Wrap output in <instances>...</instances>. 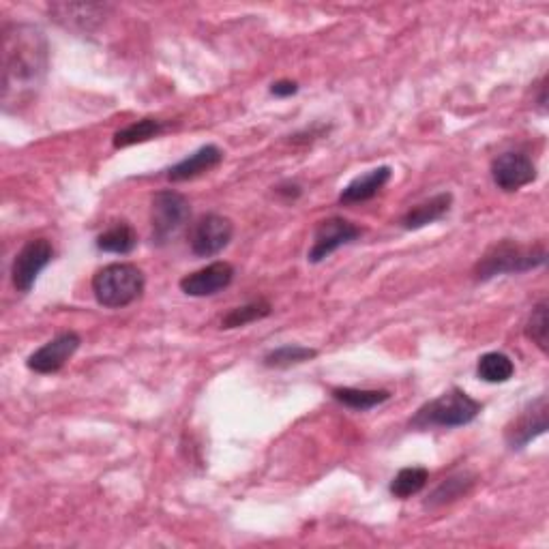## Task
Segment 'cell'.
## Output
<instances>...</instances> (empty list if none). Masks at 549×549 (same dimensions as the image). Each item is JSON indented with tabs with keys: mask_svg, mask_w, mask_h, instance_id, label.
Returning a JSON list of instances; mask_svg holds the SVG:
<instances>
[{
	"mask_svg": "<svg viewBox=\"0 0 549 549\" xmlns=\"http://www.w3.org/2000/svg\"><path fill=\"white\" fill-rule=\"evenodd\" d=\"M547 262V249L543 243L522 245L511 239H504L489 247L481 260L474 266V277L479 281L494 279L498 275H519L532 269H539Z\"/></svg>",
	"mask_w": 549,
	"mask_h": 549,
	"instance_id": "obj_2",
	"label": "cell"
},
{
	"mask_svg": "<svg viewBox=\"0 0 549 549\" xmlns=\"http://www.w3.org/2000/svg\"><path fill=\"white\" fill-rule=\"evenodd\" d=\"M82 344V337L73 331H65L61 335H56L50 339L48 344H43L39 350H35L31 356H28V369L41 376H50L61 372V369L69 363L73 354L78 352Z\"/></svg>",
	"mask_w": 549,
	"mask_h": 549,
	"instance_id": "obj_10",
	"label": "cell"
},
{
	"mask_svg": "<svg viewBox=\"0 0 549 549\" xmlns=\"http://www.w3.org/2000/svg\"><path fill=\"white\" fill-rule=\"evenodd\" d=\"M492 178L498 189L517 191L537 178V166L524 153H502L492 163Z\"/></svg>",
	"mask_w": 549,
	"mask_h": 549,
	"instance_id": "obj_12",
	"label": "cell"
},
{
	"mask_svg": "<svg viewBox=\"0 0 549 549\" xmlns=\"http://www.w3.org/2000/svg\"><path fill=\"white\" fill-rule=\"evenodd\" d=\"M361 236V228L344 217H329L318 221L314 232V245H311L307 260L311 264H320L329 258L339 247L350 245Z\"/></svg>",
	"mask_w": 549,
	"mask_h": 549,
	"instance_id": "obj_9",
	"label": "cell"
},
{
	"mask_svg": "<svg viewBox=\"0 0 549 549\" xmlns=\"http://www.w3.org/2000/svg\"><path fill=\"white\" fill-rule=\"evenodd\" d=\"M234 279V266L230 262H213L204 269L189 273L181 279V290L187 296H196V299H204V296H213L221 290H226Z\"/></svg>",
	"mask_w": 549,
	"mask_h": 549,
	"instance_id": "obj_13",
	"label": "cell"
},
{
	"mask_svg": "<svg viewBox=\"0 0 549 549\" xmlns=\"http://www.w3.org/2000/svg\"><path fill=\"white\" fill-rule=\"evenodd\" d=\"M271 311H273L271 303L264 301V299L251 301L243 307H234L224 316V320H221V329H241V326H247L251 322L269 318Z\"/></svg>",
	"mask_w": 549,
	"mask_h": 549,
	"instance_id": "obj_24",
	"label": "cell"
},
{
	"mask_svg": "<svg viewBox=\"0 0 549 549\" xmlns=\"http://www.w3.org/2000/svg\"><path fill=\"white\" fill-rule=\"evenodd\" d=\"M474 483H477V477H474V474H470V472H466V470L451 474V477L444 479L434 489L432 496H429V500L425 502V507L427 509H436V507H442V504H449L457 498H462L470 492Z\"/></svg>",
	"mask_w": 549,
	"mask_h": 549,
	"instance_id": "obj_18",
	"label": "cell"
},
{
	"mask_svg": "<svg viewBox=\"0 0 549 549\" xmlns=\"http://www.w3.org/2000/svg\"><path fill=\"white\" fill-rule=\"evenodd\" d=\"M393 170L389 166H380L376 170H369L363 176H356L354 181H350L344 191H341L339 202L341 204H361L376 198L382 187L391 181Z\"/></svg>",
	"mask_w": 549,
	"mask_h": 549,
	"instance_id": "obj_15",
	"label": "cell"
},
{
	"mask_svg": "<svg viewBox=\"0 0 549 549\" xmlns=\"http://www.w3.org/2000/svg\"><path fill=\"white\" fill-rule=\"evenodd\" d=\"M526 337L532 339L543 352L549 348V320H547V301H541L532 309L526 324Z\"/></svg>",
	"mask_w": 549,
	"mask_h": 549,
	"instance_id": "obj_25",
	"label": "cell"
},
{
	"mask_svg": "<svg viewBox=\"0 0 549 549\" xmlns=\"http://www.w3.org/2000/svg\"><path fill=\"white\" fill-rule=\"evenodd\" d=\"M54 258V247L48 239H33L28 241L18 254L16 260L11 264V281L13 288L18 292L26 294L31 292L37 277L41 271L52 262Z\"/></svg>",
	"mask_w": 549,
	"mask_h": 549,
	"instance_id": "obj_7",
	"label": "cell"
},
{
	"mask_svg": "<svg viewBox=\"0 0 549 549\" xmlns=\"http://www.w3.org/2000/svg\"><path fill=\"white\" fill-rule=\"evenodd\" d=\"M97 247L108 254L127 256L138 247V232L127 221H116L114 226L97 236Z\"/></svg>",
	"mask_w": 549,
	"mask_h": 549,
	"instance_id": "obj_17",
	"label": "cell"
},
{
	"mask_svg": "<svg viewBox=\"0 0 549 549\" xmlns=\"http://www.w3.org/2000/svg\"><path fill=\"white\" fill-rule=\"evenodd\" d=\"M453 206V196L449 191H444V194H438L434 198H429L421 204L410 209L404 217H402V226L406 230H421L429 224H436L444 215H449Z\"/></svg>",
	"mask_w": 549,
	"mask_h": 549,
	"instance_id": "obj_16",
	"label": "cell"
},
{
	"mask_svg": "<svg viewBox=\"0 0 549 549\" xmlns=\"http://www.w3.org/2000/svg\"><path fill=\"white\" fill-rule=\"evenodd\" d=\"M110 7L95 3H54L50 5V18L67 31L93 33L106 20Z\"/></svg>",
	"mask_w": 549,
	"mask_h": 549,
	"instance_id": "obj_11",
	"label": "cell"
},
{
	"mask_svg": "<svg viewBox=\"0 0 549 549\" xmlns=\"http://www.w3.org/2000/svg\"><path fill=\"white\" fill-rule=\"evenodd\" d=\"M513 374H515V365L504 352H487L479 359L477 376L483 382H489V384L509 382Z\"/></svg>",
	"mask_w": 549,
	"mask_h": 549,
	"instance_id": "obj_21",
	"label": "cell"
},
{
	"mask_svg": "<svg viewBox=\"0 0 549 549\" xmlns=\"http://www.w3.org/2000/svg\"><path fill=\"white\" fill-rule=\"evenodd\" d=\"M166 131V123L159 121V118H142V121H136L127 125L125 129L114 133V148H127L133 144H142L153 140L161 133Z\"/></svg>",
	"mask_w": 549,
	"mask_h": 549,
	"instance_id": "obj_20",
	"label": "cell"
},
{
	"mask_svg": "<svg viewBox=\"0 0 549 549\" xmlns=\"http://www.w3.org/2000/svg\"><path fill=\"white\" fill-rule=\"evenodd\" d=\"M331 395L335 402L344 404L346 408H352L356 412H367L391 399L389 391H369V389H352V387H337L331 391Z\"/></svg>",
	"mask_w": 549,
	"mask_h": 549,
	"instance_id": "obj_19",
	"label": "cell"
},
{
	"mask_svg": "<svg viewBox=\"0 0 549 549\" xmlns=\"http://www.w3.org/2000/svg\"><path fill=\"white\" fill-rule=\"evenodd\" d=\"M146 279L136 264L114 262L103 266L93 277V294L99 305L123 309L144 294Z\"/></svg>",
	"mask_w": 549,
	"mask_h": 549,
	"instance_id": "obj_4",
	"label": "cell"
},
{
	"mask_svg": "<svg viewBox=\"0 0 549 549\" xmlns=\"http://www.w3.org/2000/svg\"><path fill=\"white\" fill-rule=\"evenodd\" d=\"M427 481H429V472L425 468L410 466V468H402L395 474L389 489L395 498L408 500L412 496H417L419 492H423Z\"/></svg>",
	"mask_w": 549,
	"mask_h": 549,
	"instance_id": "obj_22",
	"label": "cell"
},
{
	"mask_svg": "<svg viewBox=\"0 0 549 549\" xmlns=\"http://www.w3.org/2000/svg\"><path fill=\"white\" fill-rule=\"evenodd\" d=\"M547 395H541L537 399H532L524 406V410H519L517 417L504 429V440H507L509 449L519 451L528 447V444L539 438L547 432Z\"/></svg>",
	"mask_w": 549,
	"mask_h": 549,
	"instance_id": "obj_8",
	"label": "cell"
},
{
	"mask_svg": "<svg viewBox=\"0 0 549 549\" xmlns=\"http://www.w3.org/2000/svg\"><path fill=\"white\" fill-rule=\"evenodd\" d=\"M318 356V350L314 348H305V346H296V344H286L279 346L271 352L264 354L262 363L271 369H286L292 365H301L305 361H311Z\"/></svg>",
	"mask_w": 549,
	"mask_h": 549,
	"instance_id": "obj_23",
	"label": "cell"
},
{
	"mask_svg": "<svg viewBox=\"0 0 549 549\" xmlns=\"http://www.w3.org/2000/svg\"><path fill=\"white\" fill-rule=\"evenodd\" d=\"M221 161H224V151L215 144H206L198 148L196 153L185 157L183 161L174 163L166 176L172 183H185V181H191V178H198L206 172L215 170Z\"/></svg>",
	"mask_w": 549,
	"mask_h": 549,
	"instance_id": "obj_14",
	"label": "cell"
},
{
	"mask_svg": "<svg viewBox=\"0 0 549 549\" xmlns=\"http://www.w3.org/2000/svg\"><path fill=\"white\" fill-rule=\"evenodd\" d=\"M296 93H299V84H296L294 80H279V82H275V84L271 86V95L281 97V99H284V97H292V95H296Z\"/></svg>",
	"mask_w": 549,
	"mask_h": 549,
	"instance_id": "obj_26",
	"label": "cell"
},
{
	"mask_svg": "<svg viewBox=\"0 0 549 549\" xmlns=\"http://www.w3.org/2000/svg\"><path fill=\"white\" fill-rule=\"evenodd\" d=\"M191 217L189 200L178 194V191L166 189L159 191L151 204V228H153V243L166 245L174 236L185 228Z\"/></svg>",
	"mask_w": 549,
	"mask_h": 549,
	"instance_id": "obj_5",
	"label": "cell"
},
{
	"mask_svg": "<svg viewBox=\"0 0 549 549\" xmlns=\"http://www.w3.org/2000/svg\"><path fill=\"white\" fill-rule=\"evenodd\" d=\"M50 69V43L39 26L7 24L3 31V106L5 112L31 99Z\"/></svg>",
	"mask_w": 549,
	"mask_h": 549,
	"instance_id": "obj_1",
	"label": "cell"
},
{
	"mask_svg": "<svg viewBox=\"0 0 549 549\" xmlns=\"http://www.w3.org/2000/svg\"><path fill=\"white\" fill-rule=\"evenodd\" d=\"M545 91H547V86H545V80L541 82V95H539V110L545 114Z\"/></svg>",
	"mask_w": 549,
	"mask_h": 549,
	"instance_id": "obj_27",
	"label": "cell"
},
{
	"mask_svg": "<svg viewBox=\"0 0 549 549\" xmlns=\"http://www.w3.org/2000/svg\"><path fill=\"white\" fill-rule=\"evenodd\" d=\"M481 410H483L481 402L472 399L466 391L451 389L432 399V402L423 404L417 412H414V417L410 419V429L425 432V429H434V427H442V429L464 427L477 419Z\"/></svg>",
	"mask_w": 549,
	"mask_h": 549,
	"instance_id": "obj_3",
	"label": "cell"
},
{
	"mask_svg": "<svg viewBox=\"0 0 549 549\" xmlns=\"http://www.w3.org/2000/svg\"><path fill=\"white\" fill-rule=\"evenodd\" d=\"M234 236L232 221L224 215L206 213L189 232V247L198 258H213L224 251Z\"/></svg>",
	"mask_w": 549,
	"mask_h": 549,
	"instance_id": "obj_6",
	"label": "cell"
}]
</instances>
